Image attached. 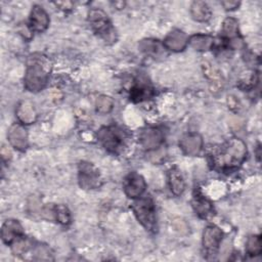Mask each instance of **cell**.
Here are the masks:
<instances>
[{
  "label": "cell",
  "instance_id": "obj_1",
  "mask_svg": "<svg viewBox=\"0 0 262 262\" xmlns=\"http://www.w3.org/2000/svg\"><path fill=\"white\" fill-rule=\"evenodd\" d=\"M247 156V146L238 138H232L221 145L219 149L212 155V161L215 167L226 170L239 166Z\"/></svg>",
  "mask_w": 262,
  "mask_h": 262
},
{
  "label": "cell",
  "instance_id": "obj_2",
  "mask_svg": "<svg viewBox=\"0 0 262 262\" xmlns=\"http://www.w3.org/2000/svg\"><path fill=\"white\" fill-rule=\"evenodd\" d=\"M50 70L49 60L41 54H33L29 57L25 75V87L32 92L42 90L48 81Z\"/></svg>",
  "mask_w": 262,
  "mask_h": 262
},
{
  "label": "cell",
  "instance_id": "obj_3",
  "mask_svg": "<svg viewBox=\"0 0 262 262\" xmlns=\"http://www.w3.org/2000/svg\"><path fill=\"white\" fill-rule=\"evenodd\" d=\"M131 208L138 219V221L146 228V229H154L156 225V212L155 206L152 201L149 198L140 199L135 201Z\"/></svg>",
  "mask_w": 262,
  "mask_h": 262
},
{
  "label": "cell",
  "instance_id": "obj_4",
  "mask_svg": "<svg viewBox=\"0 0 262 262\" xmlns=\"http://www.w3.org/2000/svg\"><path fill=\"white\" fill-rule=\"evenodd\" d=\"M97 137L107 151L117 152L123 145L125 133L117 126H107L98 131Z\"/></svg>",
  "mask_w": 262,
  "mask_h": 262
},
{
  "label": "cell",
  "instance_id": "obj_5",
  "mask_svg": "<svg viewBox=\"0 0 262 262\" xmlns=\"http://www.w3.org/2000/svg\"><path fill=\"white\" fill-rule=\"evenodd\" d=\"M89 21L96 34L102 37L105 41L114 40V30L107 17V14L98 8L89 11Z\"/></svg>",
  "mask_w": 262,
  "mask_h": 262
},
{
  "label": "cell",
  "instance_id": "obj_6",
  "mask_svg": "<svg viewBox=\"0 0 262 262\" xmlns=\"http://www.w3.org/2000/svg\"><path fill=\"white\" fill-rule=\"evenodd\" d=\"M79 183L84 189L97 187L99 185L98 170L87 162H81L79 165Z\"/></svg>",
  "mask_w": 262,
  "mask_h": 262
},
{
  "label": "cell",
  "instance_id": "obj_7",
  "mask_svg": "<svg viewBox=\"0 0 262 262\" xmlns=\"http://www.w3.org/2000/svg\"><path fill=\"white\" fill-rule=\"evenodd\" d=\"M222 235V231L217 226L209 225L205 228L203 233V246L208 254L214 255L217 252Z\"/></svg>",
  "mask_w": 262,
  "mask_h": 262
},
{
  "label": "cell",
  "instance_id": "obj_8",
  "mask_svg": "<svg viewBox=\"0 0 262 262\" xmlns=\"http://www.w3.org/2000/svg\"><path fill=\"white\" fill-rule=\"evenodd\" d=\"M145 189V181L137 173L129 174L124 181V191L128 198H137Z\"/></svg>",
  "mask_w": 262,
  "mask_h": 262
},
{
  "label": "cell",
  "instance_id": "obj_9",
  "mask_svg": "<svg viewBox=\"0 0 262 262\" xmlns=\"http://www.w3.org/2000/svg\"><path fill=\"white\" fill-rule=\"evenodd\" d=\"M163 140V132L159 128H146L140 134V142L142 146L147 150L156 149L162 144Z\"/></svg>",
  "mask_w": 262,
  "mask_h": 262
},
{
  "label": "cell",
  "instance_id": "obj_10",
  "mask_svg": "<svg viewBox=\"0 0 262 262\" xmlns=\"http://www.w3.org/2000/svg\"><path fill=\"white\" fill-rule=\"evenodd\" d=\"M7 136L10 144L16 149L25 150L28 147V134L26 129L21 125H11L8 130Z\"/></svg>",
  "mask_w": 262,
  "mask_h": 262
},
{
  "label": "cell",
  "instance_id": "obj_11",
  "mask_svg": "<svg viewBox=\"0 0 262 262\" xmlns=\"http://www.w3.org/2000/svg\"><path fill=\"white\" fill-rule=\"evenodd\" d=\"M49 17L46 11L39 5H35L30 16V28L36 32H43L47 29Z\"/></svg>",
  "mask_w": 262,
  "mask_h": 262
},
{
  "label": "cell",
  "instance_id": "obj_12",
  "mask_svg": "<svg viewBox=\"0 0 262 262\" xmlns=\"http://www.w3.org/2000/svg\"><path fill=\"white\" fill-rule=\"evenodd\" d=\"M23 227L17 220H7L1 229V237L5 244H10L14 239H18L23 235Z\"/></svg>",
  "mask_w": 262,
  "mask_h": 262
},
{
  "label": "cell",
  "instance_id": "obj_13",
  "mask_svg": "<svg viewBox=\"0 0 262 262\" xmlns=\"http://www.w3.org/2000/svg\"><path fill=\"white\" fill-rule=\"evenodd\" d=\"M180 148L185 155L188 156H195L198 155L203 145V139L199 134H187L179 142Z\"/></svg>",
  "mask_w": 262,
  "mask_h": 262
},
{
  "label": "cell",
  "instance_id": "obj_14",
  "mask_svg": "<svg viewBox=\"0 0 262 262\" xmlns=\"http://www.w3.org/2000/svg\"><path fill=\"white\" fill-rule=\"evenodd\" d=\"M186 44H187V37L180 30H173L166 36L164 40L165 47L169 50L176 51V52L183 50Z\"/></svg>",
  "mask_w": 262,
  "mask_h": 262
},
{
  "label": "cell",
  "instance_id": "obj_15",
  "mask_svg": "<svg viewBox=\"0 0 262 262\" xmlns=\"http://www.w3.org/2000/svg\"><path fill=\"white\" fill-rule=\"evenodd\" d=\"M202 68H203L204 75L210 81L211 91L212 92L218 91L220 87H222V77L218 69L209 61H204L202 64Z\"/></svg>",
  "mask_w": 262,
  "mask_h": 262
},
{
  "label": "cell",
  "instance_id": "obj_16",
  "mask_svg": "<svg viewBox=\"0 0 262 262\" xmlns=\"http://www.w3.org/2000/svg\"><path fill=\"white\" fill-rule=\"evenodd\" d=\"M16 117L23 124H32L37 119V113L30 101L24 100L16 108Z\"/></svg>",
  "mask_w": 262,
  "mask_h": 262
},
{
  "label": "cell",
  "instance_id": "obj_17",
  "mask_svg": "<svg viewBox=\"0 0 262 262\" xmlns=\"http://www.w3.org/2000/svg\"><path fill=\"white\" fill-rule=\"evenodd\" d=\"M190 14L196 21H207L211 17V10L204 1H194L190 6Z\"/></svg>",
  "mask_w": 262,
  "mask_h": 262
},
{
  "label": "cell",
  "instance_id": "obj_18",
  "mask_svg": "<svg viewBox=\"0 0 262 262\" xmlns=\"http://www.w3.org/2000/svg\"><path fill=\"white\" fill-rule=\"evenodd\" d=\"M213 43H214V39L209 35L196 34L191 36L189 39L190 46L198 51H205V50L211 49V47L213 46Z\"/></svg>",
  "mask_w": 262,
  "mask_h": 262
},
{
  "label": "cell",
  "instance_id": "obj_19",
  "mask_svg": "<svg viewBox=\"0 0 262 262\" xmlns=\"http://www.w3.org/2000/svg\"><path fill=\"white\" fill-rule=\"evenodd\" d=\"M168 178H169V184H170L172 192L176 195L181 194L184 190L185 184H184V180H183V177H182L180 171L176 168L171 169L169 171Z\"/></svg>",
  "mask_w": 262,
  "mask_h": 262
},
{
  "label": "cell",
  "instance_id": "obj_20",
  "mask_svg": "<svg viewBox=\"0 0 262 262\" xmlns=\"http://www.w3.org/2000/svg\"><path fill=\"white\" fill-rule=\"evenodd\" d=\"M152 88L146 83H137L131 90L130 97L134 101H141L152 95Z\"/></svg>",
  "mask_w": 262,
  "mask_h": 262
},
{
  "label": "cell",
  "instance_id": "obj_21",
  "mask_svg": "<svg viewBox=\"0 0 262 262\" xmlns=\"http://www.w3.org/2000/svg\"><path fill=\"white\" fill-rule=\"evenodd\" d=\"M192 204H193V208H194L195 212L201 217H206L212 211V206H211L210 202H208L207 200H205L203 198L194 196Z\"/></svg>",
  "mask_w": 262,
  "mask_h": 262
},
{
  "label": "cell",
  "instance_id": "obj_22",
  "mask_svg": "<svg viewBox=\"0 0 262 262\" xmlns=\"http://www.w3.org/2000/svg\"><path fill=\"white\" fill-rule=\"evenodd\" d=\"M222 33L226 38H234L238 33V26L236 19L232 17H227L223 21Z\"/></svg>",
  "mask_w": 262,
  "mask_h": 262
},
{
  "label": "cell",
  "instance_id": "obj_23",
  "mask_svg": "<svg viewBox=\"0 0 262 262\" xmlns=\"http://www.w3.org/2000/svg\"><path fill=\"white\" fill-rule=\"evenodd\" d=\"M96 111L100 114H107L113 110L114 106V101L110 96L106 95H100L96 99Z\"/></svg>",
  "mask_w": 262,
  "mask_h": 262
},
{
  "label": "cell",
  "instance_id": "obj_24",
  "mask_svg": "<svg viewBox=\"0 0 262 262\" xmlns=\"http://www.w3.org/2000/svg\"><path fill=\"white\" fill-rule=\"evenodd\" d=\"M52 211H53V219L57 220L61 224L70 223V220H71L70 213H69V210L64 206H61V205L53 206Z\"/></svg>",
  "mask_w": 262,
  "mask_h": 262
},
{
  "label": "cell",
  "instance_id": "obj_25",
  "mask_svg": "<svg viewBox=\"0 0 262 262\" xmlns=\"http://www.w3.org/2000/svg\"><path fill=\"white\" fill-rule=\"evenodd\" d=\"M247 252L251 256H256L261 253V237L259 235H252L247 242Z\"/></svg>",
  "mask_w": 262,
  "mask_h": 262
},
{
  "label": "cell",
  "instance_id": "obj_26",
  "mask_svg": "<svg viewBox=\"0 0 262 262\" xmlns=\"http://www.w3.org/2000/svg\"><path fill=\"white\" fill-rule=\"evenodd\" d=\"M139 48L144 53L157 54L160 51V44L156 40L145 39L139 43Z\"/></svg>",
  "mask_w": 262,
  "mask_h": 262
},
{
  "label": "cell",
  "instance_id": "obj_27",
  "mask_svg": "<svg viewBox=\"0 0 262 262\" xmlns=\"http://www.w3.org/2000/svg\"><path fill=\"white\" fill-rule=\"evenodd\" d=\"M30 246H31V244H30V242H29L28 239H26V238H20V237H19V238L14 243V245L12 246V252H13L15 255H20V254L27 252L28 249L30 248Z\"/></svg>",
  "mask_w": 262,
  "mask_h": 262
},
{
  "label": "cell",
  "instance_id": "obj_28",
  "mask_svg": "<svg viewBox=\"0 0 262 262\" xmlns=\"http://www.w3.org/2000/svg\"><path fill=\"white\" fill-rule=\"evenodd\" d=\"M174 225H175V228L180 232V233H186L187 232V225H186V223L183 221V220H181V219H179V218H177V219H175L174 220Z\"/></svg>",
  "mask_w": 262,
  "mask_h": 262
},
{
  "label": "cell",
  "instance_id": "obj_29",
  "mask_svg": "<svg viewBox=\"0 0 262 262\" xmlns=\"http://www.w3.org/2000/svg\"><path fill=\"white\" fill-rule=\"evenodd\" d=\"M221 4L223 5V7L225 9L232 10V9H235L239 5V2L238 1H222Z\"/></svg>",
  "mask_w": 262,
  "mask_h": 262
},
{
  "label": "cell",
  "instance_id": "obj_30",
  "mask_svg": "<svg viewBox=\"0 0 262 262\" xmlns=\"http://www.w3.org/2000/svg\"><path fill=\"white\" fill-rule=\"evenodd\" d=\"M227 102H228V105H229V107H230L231 110L236 111V107H237V103H238V101H237V99H236L235 97H233V96H228Z\"/></svg>",
  "mask_w": 262,
  "mask_h": 262
},
{
  "label": "cell",
  "instance_id": "obj_31",
  "mask_svg": "<svg viewBox=\"0 0 262 262\" xmlns=\"http://www.w3.org/2000/svg\"><path fill=\"white\" fill-rule=\"evenodd\" d=\"M10 151L8 150V148H6L5 146H2V148H1V156H2V159L3 160H8V159H10Z\"/></svg>",
  "mask_w": 262,
  "mask_h": 262
}]
</instances>
